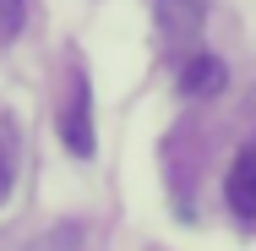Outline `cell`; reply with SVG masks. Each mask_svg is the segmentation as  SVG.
Here are the masks:
<instances>
[{
	"label": "cell",
	"mask_w": 256,
	"mask_h": 251,
	"mask_svg": "<svg viewBox=\"0 0 256 251\" xmlns=\"http://www.w3.org/2000/svg\"><path fill=\"white\" fill-rule=\"evenodd\" d=\"M60 142L76 158H93V93H88V77L71 71V88L60 104Z\"/></svg>",
	"instance_id": "obj_1"
},
{
	"label": "cell",
	"mask_w": 256,
	"mask_h": 251,
	"mask_svg": "<svg viewBox=\"0 0 256 251\" xmlns=\"http://www.w3.org/2000/svg\"><path fill=\"white\" fill-rule=\"evenodd\" d=\"M224 197H229V207H234V218L256 224V137H251L240 153H234L229 180H224Z\"/></svg>",
	"instance_id": "obj_2"
},
{
	"label": "cell",
	"mask_w": 256,
	"mask_h": 251,
	"mask_svg": "<svg viewBox=\"0 0 256 251\" xmlns=\"http://www.w3.org/2000/svg\"><path fill=\"white\" fill-rule=\"evenodd\" d=\"M218 88H224V60L207 55V50L186 55V66H180V93H186V99H207V93H218Z\"/></svg>",
	"instance_id": "obj_4"
},
{
	"label": "cell",
	"mask_w": 256,
	"mask_h": 251,
	"mask_svg": "<svg viewBox=\"0 0 256 251\" xmlns=\"http://www.w3.org/2000/svg\"><path fill=\"white\" fill-rule=\"evenodd\" d=\"M207 22V0H158V28L169 33V44H191Z\"/></svg>",
	"instance_id": "obj_3"
},
{
	"label": "cell",
	"mask_w": 256,
	"mask_h": 251,
	"mask_svg": "<svg viewBox=\"0 0 256 251\" xmlns=\"http://www.w3.org/2000/svg\"><path fill=\"white\" fill-rule=\"evenodd\" d=\"M11 180H16V153H11V137H0V202L11 191Z\"/></svg>",
	"instance_id": "obj_6"
},
{
	"label": "cell",
	"mask_w": 256,
	"mask_h": 251,
	"mask_svg": "<svg viewBox=\"0 0 256 251\" xmlns=\"http://www.w3.org/2000/svg\"><path fill=\"white\" fill-rule=\"evenodd\" d=\"M28 22V0H0V39H16Z\"/></svg>",
	"instance_id": "obj_5"
}]
</instances>
